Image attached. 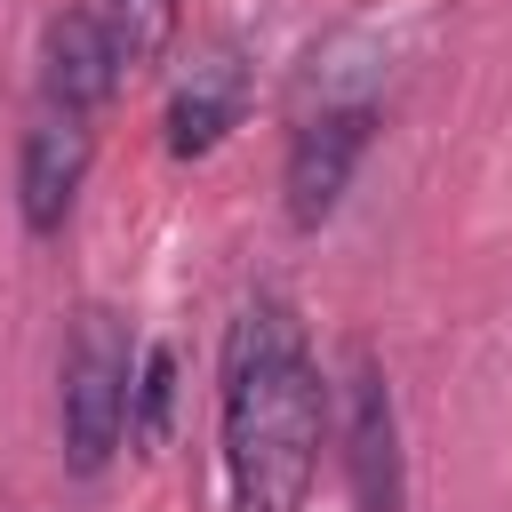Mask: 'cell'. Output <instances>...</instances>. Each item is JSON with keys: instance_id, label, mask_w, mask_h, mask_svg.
<instances>
[{"instance_id": "5b68a950", "label": "cell", "mask_w": 512, "mask_h": 512, "mask_svg": "<svg viewBox=\"0 0 512 512\" xmlns=\"http://www.w3.org/2000/svg\"><path fill=\"white\" fill-rule=\"evenodd\" d=\"M88 160H96V128L72 120V112H32L24 144H16V216L32 240H56L80 208V184H88Z\"/></svg>"}, {"instance_id": "9c48e42d", "label": "cell", "mask_w": 512, "mask_h": 512, "mask_svg": "<svg viewBox=\"0 0 512 512\" xmlns=\"http://www.w3.org/2000/svg\"><path fill=\"white\" fill-rule=\"evenodd\" d=\"M168 416H176V344H144L136 392H128V440L136 448H160L168 440Z\"/></svg>"}, {"instance_id": "8992f818", "label": "cell", "mask_w": 512, "mask_h": 512, "mask_svg": "<svg viewBox=\"0 0 512 512\" xmlns=\"http://www.w3.org/2000/svg\"><path fill=\"white\" fill-rule=\"evenodd\" d=\"M120 88V64H112V40H104V16L96 8H64L48 16L40 32V104L48 112H72V120H96Z\"/></svg>"}, {"instance_id": "3957f363", "label": "cell", "mask_w": 512, "mask_h": 512, "mask_svg": "<svg viewBox=\"0 0 512 512\" xmlns=\"http://www.w3.org/2000/svg\"><path fill=\"white\" fill-rule=\"evenodd\" d=\"M376 120H384L376 96H320L296 120L288 168H280V192H288V224L296 232H320L344 208V192H352V176H360V160L376 144Z\"/></svg>"}, {"instance_id": "52a82bcc", "label": "cell", "mask_w": 512, "mask_h": 512, "mask_svg": "<svg viewBox=\"0 0 512 512\" xmlns=\"http://www.w3.org/2000/svg\"><path fill=\"white\" fill-rule=\"evenodd\" d=\"M240 112H248V56H240V48L192 56L184 80L168 88V112H160L168 152H176V160H208V152L240 128Z\"/></svg>"}, {"instance_id": "7a4b0ae2", "label": "cell", "mask_w": 512, "mask_h": 512, "mask_svg": "<svg viewBox=\"0 0 512 512\" xmlns=\"http://www.w3.org/2000/svg\"><path fill=\"white\" fill-rule=\"evenodd\" d=\"M136 328L112 304H80L72 336H64V368H56V424H64V472L96 480L120 440H128V392H136Z\"/></svg>"}, {"instance_id": "277c9868", "label": "cell", "mask_w": 512, "mask_h": 512, "mask_svg": "<svg viewBox=\"0 0 512 512\" xmlns=\"http://www.w3.org/2000/svg\"><path fill=\"white\" fill-rule=\"evenodd\" d=\"M336 440H344V488L352 512H408V448H400V400L376 352L352 344L336 384Z\"/></svg>"}, {"instance_id": "ba28073f", "label": "cell", "mask_w": 512, "mask_h": 512, "mask_svg": "<svg viewBox=\"0 0 512 512\" xmlns=\"http://www.w3.org/2000/svg\"><path fill=\"white\" fill-rule=\"evenodd\" d=\"M96 16H104V40H112L120 80H144V72L168 64L176 24H184V0H96Z\"/></svg>"}, {"instance_id": "6da1fadb", "label": "cell", "mask_w": 512, "mask_h": 512, "mask_svg": "<svg viewBox=\"0 0 512 512\" xmlns=\"http://www.w3.org/2000/svg\"><path fill=\"white\" fill-rule=\"evenodd\" d=\"M328 432V384L312 360V336L280 288H256L224 336V392H216V440L224 480L240 512H304Z\"/></svg>"}]
</instances>
